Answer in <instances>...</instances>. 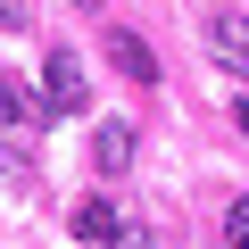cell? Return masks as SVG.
Returning <instances> with one entry per match:
<instances>
[{"instance_id": "3957f363", "label": "cell", "mask_w": 249, "mask_h": 249, "mask_svg": "<svg viewBox=\"0 0 249 249\" xmlns=\"http://www.w3.org/2000/svg\"><path fill=\"white\" fill-rule=\"evenodd\" d=\"M67 224H75V241H100V249H108V241L124 232L116 199H100V191H91V199H75V216H67Z\"/></svg>"}, {"instance_id": "6da1fadb", "label": "cell", "mask_w": 249, "mask_h": 249, "mask_svg": "<svg viewBox=\"0 0 249 249\" xmlns=\"http://www.w3.org/2000/svg\"><path fill=\"white\" fill-rule=\"evenodd\" d=\"M42 108H50V116H83V108H91V83H83V58H75L67 42H58V50L42 58Z\"/></svg>"}, {"instance_id": "277c9868", "label": "cell", "mask_w": 249, "mask_h": 249, "mask_svg": "<svg viewBox=\"0 0 249 249\" xmlns=\"http://www.w3.org/2000/svg\"><path fill=\"white\" fill-rule=\"evenodd\" d=\"M133 150H142V142H133V124H124V116H108L100 133H91V158H100V175H124V166H133Z\"/></svg>"}, {"instance_id": "52a82bcc", "label": "cell", "mask_w": 249, "mask_h": 249, "mask_svg": "<svg viewBox=\"0 0 249 249\" xmlns=\"http://www.w3.org/2000/svg\"><path fill=\"white\" fill-rule=\"evenodd\" d=\"M224 232H232V249H249V199H232V216H224Z\"/></svg>"}, {"instance_id": "ba28073f", "label": "cell", "mask_w": 249, "mask_h": 249, "mask_svg": "<svg viewBox=\"0 0 249 249\" xmlns=\"http://www.w3.org/2000/svg\"><path fill=\"white\" fill-rule=\"evenodd\" d=\"M0 25H9V34H17V25H34V17H25V0H0Z\"/></svg>"}, {"instance_id": "9c48e42d", "label": "cell", "mask_w": 249, "mask_h": 249, "mask_svg": "<svg viewBox=\"0 0 249 249\" xmlns=\"http://www.w3.org/2000/svg\"><path fill=\"white\" fill-rule=\"evenodd\" d=\"M108 249H150V241H142V232H116V241H108Z\"/></svg>"}, {"instance_id": "8fae6325", "label": "cell", "mask_w": 249, "mask_h": 249, "mask_svg": "<svg viewBox=\"0 0 249 249\" xmlns=\"http://www.w3.org/2000/svg\"><path fill=\"white\" fill-rule=\"evenodd\" d=\"M241 133H249V100H241Z\"/></svg>"}, {"instance_id": "7a4b0ae2", "label": "cell", "mask_w": 249, "mask_h": 249, "mask_svg": "<svg viewBox=\"0 0 249 249\" xmlns=\"http://www.w3.org/2000/svg\"><path fill=\"white\" fill-rule=\"evenodd\" d=\"M199 34H208V50H216L224 67H241V75H249V17H241V9H208V17H199Z\"/></svg>"}, {"instance_id": "5b68a950", "label": "cell", "mask_w": 249, "mask_h": 249, "mask_svg": "<svg viewBox=\"0 0 249 249\" xmlns=\"http://www.w3.org/2000/svg\"><path fill=\"white\" fill-rule=\"evenodd\" d=\"M108 58H116V75L158 83V58H150V42H142V34H108Z\"/></svg>"}, {"instance_id": "30bf717a", "label": "cell", "mask_w": 249, "mask_h": 249, "mask_svg": "<svg viewBox=\"0 0 249 249\" xmlns=\"http://www.w3.org/2000/svg\"><path fill=\"white\" fill-rule=\"evenodd\" d=\"M75 9H91V17H100V0H75Z\"/></svg>"}, {"instance_id": "8992f818", "label": "cell", "mask_w": 249, "mask_h": 249, "mask_svg": "<svg viewBox=\"0 0 249 249\" xmlns=\"http://www.w3.org/2000/svg\"><path fill=\"white\" fill-rule=\"evenodd\" d=\"M0 124H34V100H25L17 75H0Z\"/></svg>"}]
</instances>
